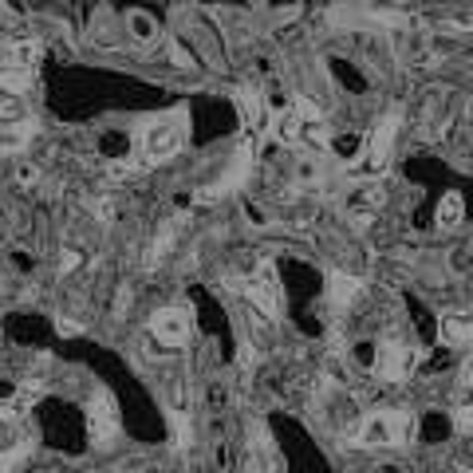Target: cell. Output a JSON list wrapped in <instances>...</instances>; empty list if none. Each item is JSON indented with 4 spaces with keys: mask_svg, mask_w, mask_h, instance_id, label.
I'll use <instances>...</instances> for the list:
<instances>
[{
    "mask_svg": "<svg viewBox=\"0 0 473 473\" xmlns=\"http://www.w3.org/2000/svg\"><path fill=\"white\" fill-rule=\"evenodd\" d=\"M185 142V115H162V118H150L142 131V142H138V154L142 162H166L182 150Z\"/></svg>",
    "mask_w": 473,
    "mask_h": 473,
    "instance_id": "6da1fadb",
    "label": "cell"
},
{
    "mask_svg": "<svg viewBox=\"0 0 473 473\" xmlns=\"http://www.w3.org/2000/svg\"><path fill=\"white\" fill-rule=\"evenodd\" d=\"M190 331H194V320L185 308H162L150 315V335L162 348H182V343H190Z\"/></svg>",
    "mask_w": 473,
    "mask_h": 473,
    "instance_id": "7a4b0ae2",
    "label": "cell"
},
{
    "mask_svg": "<svg viewBox=\"0 0 473 473\" xmlns=\"http://www.w3.org/2000/svg\"><path fill=\"white\" fill-rule=\"evenodd\" d=\"M407 438V418L402 414H374L359 426L355 442L359 446H394V442Z\"/></svg>",
    "mask_w": 473,
    "mask_h": 473,
    "instance_id": "3957f363",
    "label": "cell"
},
{
    "mask_svg": "<svg viewBox=\"0 0 473 473\" xmlns=\"http://www.w3.org/2000/svg\"><path fill=\"white\" fill-rule=\"evenodd\" d=\"M36 59H39V44H36V39H20V44H8L4 47L0 67H8V72H36Z\"/></svg>",
    "mask_w": 473,
    "mask_h": 473,
    "instance_id": "277c9868",
    "label": "cell"
},
{
    "mask_svg": "<svg viewBox=\"0 0 473 473\" xmlns=\"http://www.w3.org/2000/svg\"><path fill=\"white\" fill-rule=\"evenodd\" d=\"M118 426H115V402L111 399H99L91 407V438L95 446H107V438H115Z\"/></svg>",
    "mask_w": 473,
    "mask_h": 473,
    "instance_id": "5b68a950",
    "label": "cell"
},
{
    "mask_svg": "<svg viewBox=\"0 0 473 473\" xmlns=\"http://www.w3.org/2000/svg\"><path fill=\"white\" fill-rule=\"evenodd\" d=\"M32 134H36V118H28V123H16V126H0V158L20 154Z\"/></svg>",
    "mask_w": 473,
    "mask_h": 473,
    "instance_id": "8992f818",
    "label": "cell"
},
{
    "mask_svg": "<svg viewBox=\"0 0 473 473\" xmlns=\"http://www.w3.org/2000/svg\"><path fill=\"white\" fill-rule=\"evenodd\" d=\"M458 217H461V197H458V194H450V197H446V202H442V213H438V225H446V229H450V225H453V221H458Z\"/></svg>",
    "mask_w": 473,
    "mask_h": 473,
    "instance_id": "52a82bcc",
    "label": "cell"
}]
</instances>
